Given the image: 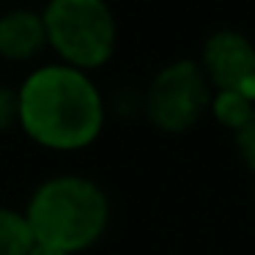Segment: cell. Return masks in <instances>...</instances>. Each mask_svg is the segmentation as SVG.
<instances>
[{
    "label": "cell",
    "mask_w": 255,
    "mask_h": 255,
    "mask_svg": "<svg viewBox=\"0 0 255 255\" xmlns=\"http://www.w3.org/2000/svg\"><path fill=\"white\" fill-rule=\"evenodd\" d=\"M41 17L47 47L58 55V63L88 74L116 52L118 22L107 0H50Z\"/></svg>",
    "instance_id": "cell-3"
},
{
    "label": "cell",
    "mask_w": 255,
    "mask_h": 255,
    "mask_svg": "<svg viewBox=\"0 0 255 255\" xmlns=\"http://www.w3.org/2000/svg\"><path fill=\"white\" fill-rule=\"evenodd\" d=\"M211 113L222 127L239 132L253 118L255 102H250L242 91H217L214 99H211Z\"/></svg>",
    "instance_id": "cell-8"
},
{
    "label": "cell",
    "mask_w": 255,
    "mask_h": 255,
    "mask_svg": "<svg viewBox=\"0 0 255 255\" xmlns=\"http://www.w3.org/2000/svg\"><path fill=\"white\" fill-rule=\"evenodd\" d=\"M19 127V94L17 88L0 85V132Z\"/></svg>",
    "instance_id": "cell-9"
},
{
    "label": "cell",
    "mask_w": 255,
    "mask_h": 255,
    "mask_svg": "<svg viewBox=\"0 0 255 255\" xmlns=\"http://www.w3.org/2000/svg\"><path fill=\"white\" fill-rule=\"evenodd\" d=\"M47 50V25L41 11L17 6L0 17V58L28 63Z\"/></svg>",
    "instance_id": "cell-6"
},
{
    "label": "cell",
    "mask_w": 255,
    "mask_h": 255,
    "mask_svg": "<svg viewBox=\"0 0 255 255\" xmlns=\"http://www.w3.org/2000/svg\"><path fill=\"white\" fill-rule=\"evenodd\" d=\"M33 244L36 236L25 211L0 206V255H28Z\"/></svg>",
    "instance_id": "cell-7"
},
{
    "label": "cell",
    "mask_w": 255,
    "mask_h": 255,
    "mask_svg": "<svg viewBox=\"0 0 255 255\" xmlns=\"http://www.w3.org/2000/svg\"><path fill=\"white\" fill-rule=\"evenodd\" d=\"M28 255H66L63 250H58V247H50V244H41V242H36L33 247H30V253Z\"/></svg>",
    "instance_id": "cell-11"
},
{
    "label": "cell",
    "mask_w": 255,
    "mask_h": 255,
    "mask_svg": "<svg viewBox=\"0 0 255 255\" xmlns=\"http://www.w3.org/2000/svg\"><path fill=\"white\" fill-rule=\"evenodd\" d=\"M19 94V127L47 151H83L105 129L107 107L91 74L66 63H47L25 77Z\"/></svg>",
    "instance_id": "cell-1"
},
{
    "label": "cell",
    "mask_w": 255,
    "mask_h": 255,
    "mask_svg": "<svg viewBox=\"0 0 255 255\" xmlns=\"http://www.w3.org/2000/svg\"><path fill=\"white\" fill-rule=\"evenodd\" d=\"M236 151L242 156V162L255 173V113L247 124L236 132Z\"/></svg>",
    "instance_id": "cell-10"
},
{
    "label": "cell",
    "mask_w": 255,
    "mask_h": 255,
    "mask_svg": "<svg viewBox=\"0 0 255 255\" xmlns=\"http://www.w3.org/2000/svg\"><path fill=\"white\" fill-rule=\"evenodd\" d=\"M200 69L217 91H239L255 77V44L239 30H217L203 44Z\"/></svg>",
    "instance_id": "cell-5"
},
{
    "label": "cell",
    "mask_w": 255,
    "mask_h": 255,
    "mask_svg": "<svg viewBox=\"0 0 255 255\" xmlns=\"http://www.w3.org/2000/svg\"><path fill=\"white\" fill-rule=\"evenodd\" d=\"M36 242L63 250L66 255L91 250L110 225L107 192L88 176L61 173L33 189L25 206Z\"/></svg>",
    "instance_id": "cell-2"
},
{
    "label": "cell",
    "mask_w": 255,
    "mask_h": 255,
    "mask_svg": "<svg viewBox=\"0 0 255 255\" xmlns=\"http://www.w3.org/2000/svg\"><path fill=\"white\" fill-rule=\"evenodd\" d=\"M211 83L200 63L173 61L154 74L143 96L145 118L162 132H187L211 110Z\"/></svg>",
    "instance_id": "cell-4"
}]
</instances>
